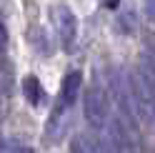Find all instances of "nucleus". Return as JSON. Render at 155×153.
<instances>
[{
	"mask_svg": "<svg viewBox=\"0 0 155 153\" xmlns=\"http://www.w3.org/2000/svg\"><path fill=\"white\" fill-rule=\"evenodd\" d=\"M85 121L95 131H103L105 123H108V95H105V88L100 80H95L85 90Z\"/></svg>",
	"mask_w": 155,
	"mask_h": 153,
	"instance_id": "1",
	"label": "nucleus"
},
{
	"mask_svg": "<svg viewBox=\"0 0 155 153\" xmlns=\"http://www.w3.org/2000/svg\"><path fill=\"white\" fill-rule=\"evenodd\" d=\"M55 23H58V33H60V43L65 50H70L73 43H75V35H78V18L70 8L65 5H58L55 8Z\"/></svg>",
	"mask_w": 155,
	"mask_h": 153,
	"instance_id": "2",
	"label": "nucleus"
},
{
	"mask_svg": "<svg viewBox=\"0 0 155 153\" xmlns=\"http://www.w3.org/2000/svg\"><path fill=\"white\" fill-rule=\"evenodd\" d=\"M70 118H73V110H68V108H63V106H58V103H55V108H53V113H50V118H48L45 138H48V141H53V143H58V141L65 136L68 126H70Z\"/></svg>",
	"mask_w": 155,
	"mask_h": 153,
	"instance_id": "3",
	"label": "nucleus"
},
{
	"mask_svg": "<svg viewBox=\"0 0 155 153\" xmlns=\"http://www.w3.org/2000/svg\"><path fill=\"white\" fill-rule=\"evenodd\" d=\"M80 85H83V75L80 70H73L63 78V85H60V95H58V106H63L68 110H73L75 106V98L80 93Z\"/></svg>",
	"mask_w": 155,
	"mask_h": 153,
	"instance_id": "4",
	"label": "nucleus"
},
{
	"mask_svg": "<svg viewBox=\"0 0 155 153\" xmlns=\"http://www.w3.org/2000/svg\"><path fill=\"white\" fill-rule=\"evenodd\" d=\"M23 93L30 106H40L43 100V88H40V80L35 78V75H25L23 78Z\"/></svg>",
	"mask_w": 155,
	"mask_h": 153,
	"instance_id": "5",
	"label": "nucleus"
},
{
	"mask_svg": "<svg viewBox=\"0 0 155 153\" xmlns=\"http://www.w3.org/2000/svg\"><path fill=\"white\" fill-rule=\"evenodd\" d=\"M70 151L73 153H95V141L88 138V136H83V133H78V136H73Z\"/></svg>",
	"mask_w": 155,
	"mask_h": 153,
	"instance_id": "6",
	"label": "nucleus"
},
{
	"mask_svg": "<svg viewBox=\"0 0 155 153\" xmlns=\"http://www.w3.org/2000/svg\"><path fill=\"white\" fill-rule=\"evenodd\" d=\"M0 153H33V151L20 146V143H15V141H3L0 138Z\"/></svg>",
	"mask_w": 155,
	"mask_h": 153,
	"instance_id": "7",
	"label": "nucleus"
},
{
	"mask_svg": "<svg viewBox=\"0 0 155 153\" xmlns=\"http://www.w3.org/2000/svg\"><path fill=\"white\" fill-rule=\"evenodd\" d=\"M95 153H118V148L110 136H103L100 141H95Z\"/></svg>",
	"mask_w": 155,
	"mask_h": 153,
	"instance_id": "8",
	"label": "nucleus"
},
{
	"mask_svg": "<svg viewBox=\"0 0 155 153\" xmlns=\"http://www.w3.org/2000/svg\"><path fill=\"white\" fill-rule=\"evenodd\" d=\"M120 25H123V33H135V15L133 13H123Z\"/></svg>",
	"mask_w": 155,
	"mask_h": 153,
	"instance_id": "9",
	"label": "nucleus"
},
{
	"mask_svg": "<svg viewBox=\"0 0 155 153\" xmlns=\"http://www.w3.org/2000/svg\"><path fill=\"white\" fill-rule=\"evenodd\" d=\"M145 53L153 58V63H155V33H148L145 35Z\"/></svg>",
	"mask_w": 155,
	"mask_h": 153,
	"instance_id": "10",
	"label": "nucleus"
},
{
	"mask_svg": "<svg viewBox=\"0 0 155 153\" xmlns=\"http://www.w3.org/2000/svg\"><path fill=\"white\" fill-rule=\"evenodd\" d=\"M143 8H145V18H148V20L155 25V0H145Z\"/></svg>",
	"mask_w": 155,
	"mask_h": 153,
	"instance_id": "11",
	"label": "nucleus"
},
{
	"mask_svg": "<svg viewBox=\"0 0 155 153\" xmlns=\"http://www.w3.org/2000/svg\"><path fill=\"white\" fill-rule=\"evenodd\" d=\"M5 45H8V30H5V25L0 23V55H3V50H5Z\"/></svg>",
	"mask_w": 155,
	"mask_h": 153,
	"instance_id": "12",
	"label": "nucleus"
},
{
	"mask_svg": "<svg viewBox=\"0 0 155 153\" xmlns=\"http://www.w3.org/2000/svg\"><path fill=\"white\" fill-rule=\"evenodd\" d=\"M103 5L105 8H115V5H118V0H103Z\"/></svg>",
	"mask_w": 155,
	"mask_h": 153,
	"instance_id": "13",
	"label": "nucleus"
},
{
	"mask_svg": "<svg viewBox=\"0 0 155 153\" xmlns=\"http://www.w3.org/2000/svg\"><path fill=\"white\" fill-rule=\"evenodd\" d=\"M153 123H155V95H153Z\"/></svg>",
	"mask_w": 155,
	"mask_h": 153,
	"instance_id": "14",
	"label": "nucleus"
}]
</instances>
